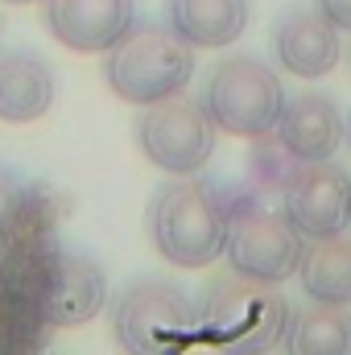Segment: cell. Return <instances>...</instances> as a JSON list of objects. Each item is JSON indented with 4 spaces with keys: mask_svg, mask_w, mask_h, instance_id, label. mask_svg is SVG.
I'll list each match as a JSON object with an SVG mask.
<instances>
[{
    "mask_svg": "<svg viewBox=\"0 0 351 355\" xmlns=\"http://www.w3.org/2000/svg\"><path fill=\"white\" fill-rule=\"evenodd\" d=\"M166 21L194 50H223L248 29V0H166Z\"/></svg>",
    "mask_w": 351,
    "mask_h": 355,
    "instance_id": "obj_14",
    "label": "cell"
},
{
    "mask_svg": "<svg viewBox=\"0 0 351 355\" xmlns=\"http://www.w3.org/2000/svg\"><path fill=\"white\" fill-rule=\"evenodd\" d=\"M273 54L277 62L298 79H323L339 67V29L310 8H293L273 29Z\"/></svg>",
    "mask_w": 351,
    "mask_h": 355,
    "instance_id": "obj_12",
    "label": "cell"
},
{
    "mask_svg": "<svg viewBox=\"0 0 351 355\" xmlns=\"http://www.w3.org/2000/svg\"><path fill=\"white\" fill-rule=\"evenodd\" d=\"M285 103V87L277 79V71L257 58V54H232L223 58L203 91V107L211 112L215 128L232 132V137H264L277 128Z\"/></svg>",
    "mask_w": 351,
    "mask_h": 355,
    "instance_id": "obj_5",
    "label": "cell"
},
{
    "mask_svg": "<svg viewBox=\"0 0 351 355\" xmlns=\"http://www.w3.org/2000/svg\"><path fill=\"white\" fill-rule=\"evenodd\" d=\"M149 240L178 268H207L223 257L232 202L219 182L194 174H174L149 198Z\"/></svg>",
    "mask_w": 351,
    "mask_h": 355,
    "instance_id": "obj_1",
    "label": "cell"
},
{
    "mask_svg": "<svg viewBox=\"0 0 351 355\" xmlns=\"http://www.w3.org/2000/svg\"><path fill=\"white\" fill-rule=\"evenodd\" d=\"M314 4L335 29H351V0H314Z\"/></svg>",
    "mask_w": 351,
    "mask_h": 355,
    "instance_id": "obj_19",
    "label": "cell"
},
{
    "mask_svg": "<svg viewBox=\"0 0 351 355\" xmlns=\"http://www.w3.org/2000/svg\"><path fill=\"white\" fill-rule=\"evenodd\" d=\"M293 352H351V310L335 302H314L293 314L289 322V343Z\"/></svg>",
    "mask_w": 351,
    "mask_h": 355,
    "instance_id": "obj_16",
    "label": "cell"
},
{
    "mask_svg": "<svg viewBox=\"0 0 351 355\" xmlns=\"http://www.w3.org/2000/svg\"><path fill=\"white\" fill-rule=\"evenodd\" d=\"M108 87L124 103L149 107L190 83L194 75V46L170 21H141L108 50Z\"/></svg>",
    "mask_w": 351,
    "mask_h": 355,
    "instance_id": "obj_3",
    "label": "cell"
},
{
    "mask_svg": "<svg viewBox=\"0 0 351 355\" xmlns=\"http://www.w3.org/2000/svg\"><path fill=\"white\" fill-rule=\"evenodd\" d=\"M302 248H306V236L285 219V211H268L264 202H248V207L232 211L228 244H223L232 272L281 285V281L298 277Z\"/></svg>",
    "mask_w": 351,
    "mask_h": 355,
    "instance_id": "obj_7",
    "label": "cell"
},
{
    "mask_svg": "<svg viewBox=\"0 0 351 355\" xmlns=\"http://www.w3.org/2000/svg\"><path fill=\"white\" fill-rule=\"evenodd\" d=\"M54 103V71L37 54H0V120L33 124Z\"/></svg>",
    "mask_w": 351,
    "mask_h": 355,
    "instance_id": "obj_13",
    "label": "cell"
},
{
    "mask_svg": "<svg viewBox=\"0 0 351 355\" xmlns=\"http://www.w3.org/2000/svg\"><path fill=\"white\" fill-rule=\"evenodd\" d=\"M8 4H33V0H8Z\"/></svg>",
    "mask_w": 351,
    "mask_h": 355,
    "instance_id": "obj_20",
    "label": "cell"
},
{
    "mask_svg": "<svg viewBox=\"0 0 351 355\" xmlns=\"http://www.w3.org/2000/svg\"><path fill=\"white\" fill-rule=\"evenodd\" d=\"M137 145L162 174H198L215 153V120L203 99L166 95L137 120Z\"/></svg>",
    "mask_w": 351,
    "mask_h": 355,
    "instance_id": "obj_6",
    "label": "cell"
},
{
    "mask_svg": "<svg viewBox=\"0 0 351 355\" xmlns=\"http://www.w3.org/2000/svg\"><path fill=\"white\" fill-rule=\"evenodd\" d=\"M273 132L293 162H327L343 141V116H339V103L331 95L298 91L281 103Z\"/></svg>",
    "mask_w": 351,
    "mask_h": 355,
    "instance_id": "obj_11",
    "label": "cell"
},
{
    "mask_svg": "<svg viewBox=\"0 0 351 355\" xmlns=\"http://www.w3.org/2000/svg\"><path fill=\"white\" fill-rule=\"evenodd\" d=\"M54 327L46 322L37 297L0 285V352H37L46 347Z\"/></svg>",
    "mask_w": 351,
    "mask_h": 355,
    "instance_id": "obj_17",
    "label": "cell"
},
{
    "mask_svg": "<svg viewBox=\"0 0 351 355\" xmlns=\"http://www.w3.org/2000/svg\"><path fill=\"white\" fill-rule=\"evenodd\" d=\"M112 335L124 352H190L198 347V302L166 277H137L112 306Z\"/></svg>",
    "mask_w": 351,
    "mask_h": 355,
    "instance_id": "obj_4",
    "label": "cell"
},
{
    "mask_svg": "<svg viewBox=\"0 0 351 355\" xmlns=\"http://www.w3.org/2000/svg\"><path fill=\"white\" fill-rule=\"evenodd\" d=\"M103 302H108V277H103V268L95 265L91 257L58 252V261H54L42 293H37V306H42L46 322L54 331L83 327V322H91L103 310Z\"/></svg>",
    "mask_w": 351,
    "mask_h": 355,
    "instance_id": "obj_10",
    "label": "cell"
},
{
    "mask_svg": "<svg viewBox=\"0 0 351 355\" xmlns=\"http://www.w3.org/2000/svg\"><path fill=\"white\" fill-rule=\"evenodd\" d=\"M293 310L268 285L240 272H219L198 297V343L219 352H277L289 343Z\"/></svg>",
    "mask_w": 351,
    "mask_h": 355,
    "instance_id": "obj_2",
    "label": "cell"
},
{
    "mask_svg": "<svg viewBox=\"0 0 351 355\" xmlns=\"http://www.w3.org/2000/svg\"><path fill=\"white\" fill-rule=\"evenodd\" d=\"M29 190H33V182H25L12 166H0V236H4V232L12 227V219L21 215Z\"/></svg>",
    "mask_w": 351,
    "mask_h": 355,
    "instance_id": "obj_18",
    "label": "cell"
},
{
    "mask_svg": "<svg viewBox=\"0 0 351 355\" xmlns=\"http://www.w3.org/2000/svg\"><path fill=\"white\" fill-rule=\"evenodd\" d=\"M285 219L306 236H339L351 223V178L331 157L327 162H298L281 186Z\"/></svg>",
    "mask_w": 351,
    "mask_h": 355,
    "instance_id": "obj_8",
    "label": "cell"
},
{
    "mask_svg": "<svg viewBox=\"0 0 351 355\" xmlns=\"http://www.w3.org/2000/svg\"><path fill=\"white\" fill-rule=\"evenodd\" d=\"M302 289L314 302L351 306V236H318L302 248Z\"/></svg>",
    "mask_w": 351,
    "mask_h": 355,
    "instance_id": "obj_15",
    "label": "cell"
},
{
    "mask_svg": "<svg viewBox=\"0 0 351 355\" xmlns=\"http://www.w3.org/2000/svg\"><path fill=\"white\" fill-rule=\"evenodd\" d=\"M46 25L75 54H108L137 25V0H46Z\"/></svg>",
    "mask_w": 351,
    "mask_h": 355,
    "instance_id": "obj_9",
    "label": "cell"
}]
</instances>
